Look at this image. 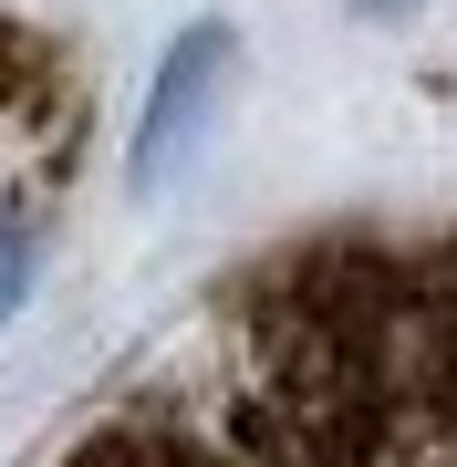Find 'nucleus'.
I'll list each match as a JSON object with an SVG mask.
<instances>
[{"label": "nucleus", "instance_id": "nucleus-1", "mask_svg": "<svg viewBox=\"0 0 457 467\" xmlns=\"http://www.w3.org/2000/svg\"><path fill=\"white\" fill-rule=\"evenodd\" d=\"M229 84H239V42L219 32V21H187V32L167 42V63H156V84H146V115H136V156H125L146 198L187 177V156L208 146V125H219Z\"/></svg>", "mask_w": 457, "mask_h": 467}, {"label": "nucleus", "instance_id": "nucleus-3", "mask_svg": "<svg viewBox=\"0 0 457 467\" xmlns=\"http://www.w3.org/2000/svg\"><path fill=\"white\" fill-rule=\"evenodd\" d=\"M364 11H406V0H364Z\"/></svg>", "mask_w": 457, "mask_h": 467}, {"label": "nucleus", "instance_id": "nucleus-2", "mask_svg": "<svg viewBox=\"0 0 457 467\" xmlns=\"http://www.w3.org/2000/svg\"><path fill=\"white\" fill-rule=\"evenodd\" d=\"M32 281H42V229L0 208V322H11L21 301H32Z\"/></svg>", "mask_w": 457, "mask_h": 467}]
</instances>
